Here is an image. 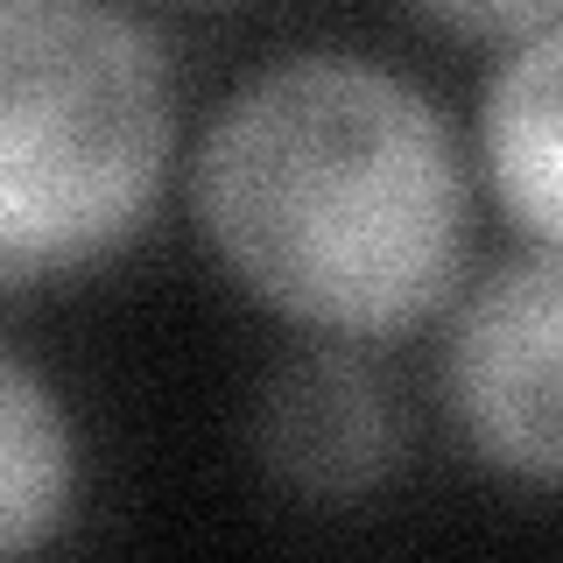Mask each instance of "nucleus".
Wrapping results in <instances>:
<instances>
[{
    "mask_svg": "<svg viewBox=\"0 0 563 563\" xmlns=\"http://www.w3.org/2000/svg\"><path fill=\"white\" fill-rule=\"evenodd\" d=\"M409 14L430 22L437 35H457V43L515 49L528 35L563 22V0H409Z\"/></svg>",
    "mask_w": 563,
    "mask_h": 563,
    "instance_id": "0eeeda50",
    "label": "nucleus"
},
{
    "mask_svg": "<svg viewBox=\"0 0 563 563\" xmlns=\"http://www.w3.org/2000/svg\"><path fill=\"white\" fill-rule=\"evenodd\" d=\"M437 395L493 479L563 486V246H521L444 310Z\"/></svg>",
    "mask_w": 563,
    "mask_h": 563,
    "instance_id": "7ed1b4c3",
    "label": "nucleus"
},
{
    "mask_svg": "<svg viewBox=\"0 0 563 563\" xmlns=\"http://www.w3.org/2000/svg\"><path fill=\"white\" fill-rule=\"evenodd\" d=\"M472 155L409 70L296 49L240 78L190 148V225L268 317L401 339L457 303Z\"/></svg>",
    "mask_w": 563,
    "mask_h": 563,
    "instance_id": "f257e3e1",
    "label": "nucleus"
},
{
    "mask_svg": "<svg viewBox=\"0 0 563 563\" xmlns=\"http://www.w3.org/2000/svg\"><path fill=\"white\" fill-rule=\"evenodd\" d=\"M472 169L528 246H563V22L500 49L486 70Z\"/></svg>",
    "mask_w": 563,
    "mask_h": 563,
    "instance_id": "39448f33",
    "label": "nucleus"
},
{
    "mask_svg": "<svg viewBox=\"0 0 563 563\" xmlns=\"http://www.w3.org/2000/svg\"><path fill=\"white\" fill-rule=\"evenodd\" d=\"M176 70L120 0H0V268L78 275L155 219Z\"/></svg>",
    "mask_w": 563,
    "mask_h": 563,
    "instance_id": "f03ea898",
    "label": "nucleus"
},
{
    "mask_svg": "<svg viewBox=\"0 0 563 563\" xmlns=\"http://www.w3.org/2000/svg\"><path fill=\"white\" fill-rule=\"evenodd\" d=\"M254 451L303 500H360L401 457V416L345 339L282 360L254 401Z\"/></svg>",
    "mask_w": 563,
    "mask_h": 563,
    "instance_id": "20e7f679",
    "label": "nucleus"
},
{
    "mask_svg": "<svg viewBox=\"0 0 563 563\" xmlns=\"http://www.w3.org/2000/svg\"><path fill=\"white\" fill-rule=\"evenodd\" d=\"M78 479L85 451L64 395L22 352H8L0 366V550L29 556L49 536H64L78 515Z\"/></svg>",
    "mask_w": 563,
    "mask_h": 563,
    "instance_id": "423d86ee",
    "label": "nucleus"
}]
</instances>
